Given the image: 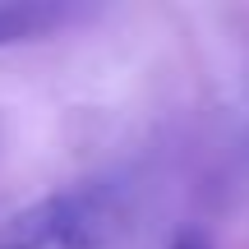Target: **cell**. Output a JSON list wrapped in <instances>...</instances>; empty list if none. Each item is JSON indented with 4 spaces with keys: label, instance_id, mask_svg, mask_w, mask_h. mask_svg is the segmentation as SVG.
Masks as SVG:
<instances>
[{
    "label": "cell",
    "instance_id": "cell-1",
    "mask_svg": "<svg viewBox=\"0 0 249 249\" xmlns=\"http://www.w3.org/2000/svg\"><path fill=\"white\" fill-rule=\"evenodd\" d=\"M70 217H74L70 194H46L0 222V249H51V245L65 249Z\"/></svg>",
    "mask_w": 249,
    "mask_h": 249
},
{
    "label": "cell",
    "instance_id": "cell-2",
    "mask_svg": "<svg viewBox=\"0 0 249 249\" xmlns=\"http://www.w3.org/2000/svg\"><path fill=\"white\" fill-rule=\"evenodd\" d=\"M70 18H79V9L60 5V0H0V46L51 37Z\"/></svg>",
    "mask_w": 249,
    "mask_h": 249
},
{
    "label": "cell",
    "instance_id": "cell-3",
    "mask_svg": "<svg viewBox=\"0 0 249 249\" xmlns=\"http://www.w3.org/2000/svg\"><path fill=\"white\" fill-rule=\"evenodd\" d=\"M171 249H213V245H208L203 231H180L176 240H171Z\"/></svg>",
    "mask_w": 249,
    "mask_h": 249
}]
</instances>
